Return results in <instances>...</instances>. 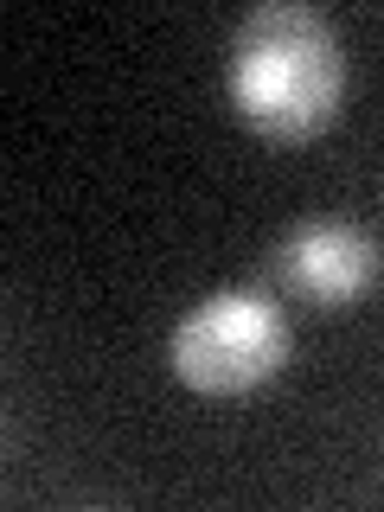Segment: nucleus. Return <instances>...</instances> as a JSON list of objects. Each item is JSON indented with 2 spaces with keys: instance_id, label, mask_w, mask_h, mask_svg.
Masks as SVG:
<instances>
[{
  "instance_id": "3",
  "label": "nucleus",
  "mask_w": 384,
  "mask_h": 512,
  "mask_svg": "<svg viewBox=\"0 0 384 512\" xmlns=\"http://www.w3.org/2000/svg\"><path fill=\"white\" fill-rule=\"evenodd\" d=\"M378 276H384L378 237L346 218H295L269 244V288L282 301H301V308H320V314L359 308L378 288Z\"/></svg>"
},
{
  "instance_id": "1",
  "label": "nucleus",
  "mask_w": 384,
  "mask_h": 512,
  "mask_svg": "<svg viewBox=\"0 0 384 512\" xmlns=\"http://www.w3.org/2000/svg\"><path fill=\"white\" fill-rule=\"evenodd\" d=\"M224 96L276 148L320 141L346 109V39L320 7L263 0L224 45Z\"/></svg>"
},
{
  "instance_id": "2",
  "label": "nucleus",
  "mask_w": 384,
  "mask_h": 512,
  "mask_svg": "<svg viewBox=\"0 0 384 512\" xmlns=\"http://www.w3.org/2000/svg\"><path fill=\"white\" fill-rule=\"evenodd\" d=\"M288 314L276 288H212L167 333V365L199 397H244L288 365Z\"/></svg>"
}]
</instances>
